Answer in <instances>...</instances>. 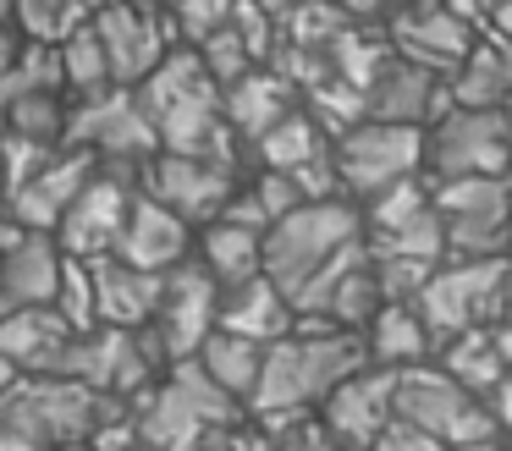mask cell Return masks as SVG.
Returning <instances> with one entry per match:
<instances>
[{
  "label": "cell",
  "mask_w": 512,
  "mask_h": 451,
  "mask_svg": "<svg viewBox=\"0 0 512 451\" xmlns=\"http://www.w3.org/2000/svg\"><path fill=\"white\" fill-rule=\"evenodd\" d=\"M364 336L353 330H320V336H303L287 330L281 341H270L265 358H259V385L248 396L254 407V424L270 435H287L292 424L314 418L309 407H320L347 374L364 369Z\"/></svg>",
  "instance_id": "obj_1"
},
{
  "label": "cell",
  "mask_w": 512,
  "mask_h": 451,
  "mask_svg": "<svg viewBox=\"0 0 512 451\" xmlns=\"http://www.w3.org/2000/svg\"><path fill=\"white\" fill-rule=\"evenodd\" d=\"M138 110H144L149 132H155L160 154H188V160H210L221 171H237L232 127L221 121V88L199 66L193 50H166V61L138 83Z\"/></svg>",
  "instance_id": "obj_2"
},
{
  "label": "cell",
  "mask_w": 512,
  "mask_h": 451,
  "mask_svg": "<svg viewBox=\"0 0 512 451\" xmlns=\"http://www.w3.org/2000/svg\"><path fill=\"white\" fill-rule=\"evenodd\" d=\"M353 242H364V215H358L353 198L298 204L292 215H281L276 226H265V237H259V270L292 297L320 264H331L336 253H347Z\"/></svg>",
  "instance_id": "obj_3"
},
{
  "label": "cell",
  "mask_w": 512,
  "mask_h": 451,
  "mask_svg": "<svg viewBox=\"0 0 512 451\" xmlns=\"http://www.w3.org/2000/svg\"><path fill=\"white\" fill-rule=\"evenodd\" d=\"M430 209L441 215L446 259H507L512 198L501 187V176H452V182H435Z\"/></svg>",
  "instance_id": "obj_4"
},
{
  "label": "cell",
  "mask_w": 512,
  "mask_h": 451,
  "mask_svg": "<svg viewBox=\"0 0 512 451\" xmlns=\"http://www.w3.org/2000/svg\"><path fill=\"white\" fill-rule=\"evenodd\" d=\"M512 264L507 259H441L430 270V281L413 292V314L424 319L430 341L441 347L457 330H474L496 319V297Z\"/></svg>",
  "instance_id": "obj_5"
},
{
  "label": "cell",
  "mask_w": 512,
  "mask_h": 451,
  "mask_svg": "<svg viewBox=\"0 0 512 451\" xmlns=\"http://www.w3.org/2000/svg\"><path fill=\"white\" fill-rule=\"evenodd\" d=\"M391 413H397L402 424H413L419 435H430L435 446H468V440L496 435L485 402L468 396L463 385H452L441 369H430V363H419V369H397Z\"/></svg>",
  "instance_id": "obj_6"
},
{
  "label": "cell",
  "mask_w": 512,
  "mask_h": 451,
  "mask_svg": "<svg viewBox=\"0 0 512 451\" xmlns=\"http://www.w3.org/2000/svg\"><path fill=\"white\" fill-rule=\"evenodd\" d=\"M61 143L94 154L100 165H116V171H138L149 154H160L155 132H149L144 110H138V99H133V88H100V94H83L78 105L67 110Z\"/></svg>",
  "instance_id": "obj_7"
},
{
  "label": "cell",
  "mask_w": 512,
  "mask_h": 451,
  "mask_svg": "<svg viewBox=\"0 0 512 451\" xmlns=\"http://www.w3.org/2000/svg\"><path fill=\"white\" fill-rule=\"evenodd\" d=\"M331 165L342 198H375L380 187L424 171V127H391V121H358L331 143Z\"/></svg>",
  "instance_id": "obj_8"
},
{
  "label": "cell",
  "mask_w": 512,
  "mask_h": 451,
  "mask_svg": "<svg viewBox=\"0 0 512 451\" xmlns=\"http://www.w3.org/2000/svg\"><path fill=\"white\" fill-rule=\"evenodd\" d=\"M138 171H116V165H100V171L89 176V182L78 187V198H72L67 209H61L56 220V248L67 253V259H111L116 237H122V220L127 209H133L138 198Z\"/></svg>",
  "instance_id": "obj_9"
},
{
  "label": "cell",
  "mask_w": 512,
  "mask_h": 451,
  "mask_svg": "<svg viewBox=\"0 0 512 451\" xmlns=\"http://www.w3.org/2000/svg\"><path fill=\"white\" fill-rule=\"evenodd\" d=\"M512 154V138L501 127L496 110H446L424 127V165L435 171V182L452 176H501Z\"/></svg>",
  "instance_id": "obj_10"
},
{
  "label": "cell",
  "mask_w": 512,
  "mask_h": 451,
  "mask_svg": "<svg viewBox=\"0 0 512 451\" xmlns=\"http://www.w3.org/2000/svg\"><path fill=\"white\" fill-rule=\"evenodd\" d=\"M215 303H221V286L199 270V259H182L177 270L160 275V303L144 330L166 352V363H182L204 347V336L215 330Z\"/></svg>",
  "instance_id": "obj_11"
},
{
  "label": "cell",
  "mask_w": 512,
  "mask_h": 451,
  "mask_svg": "<svg viewBox=\"0 0 512 451\" xmlns=\"http://www.w3.org/2000/svg\"><path fill=\"white\" fill-rule=\"evenodd\" d=\"M138 193L166 204L188 226H210L237 193V171H221L210 160H188V154H149L138 165Z\"/></svg>",
  "instance_id": "obj_12"
},
{
  "label": "cell",
  "mask_w": 512,
  "mask_h": 451,
  "mask_svg": "<svg viewBox=\"0 0 512 451\" xmlns=\"http://www.w3.org/2000/svg\"><path fill=\"white\" fill-rule=\"evenodd\" d=\"M94 39L105 50V66H111V88H138L171 50V28L155 17V11L133 6V0H111L89 17Z\"/></svg>",
  "instance_id": "obj_13"
},
{
  "label": "cell",
  "mask_w": 512,
  "mask_h": 451,
  "mask_svg": "<svg viewBox=\"0 0 512 451\" xmlns=\"http://www.w3.org/2000/svg\"><path fill=\"white\" fill-rule=\"evenodd\" d=\"M386 44L397 61L424 66V72H435L446 83L457 72V61L468 55V44H474V28L463 17H452L441 0H408V6L391 11Z\"/></svg>",
  "instance_id": "obj_14"
},
{
  "label": "cell",
  "mask_w": 512,
  "mask_h": 451,
  "mask_svg": "<svg viewBox=\"0 0 512 451\" xmlns=\"http://www.w3.org/2000/svg\"><path fill=\"white\" fill-rule=\"evenodd\" d=\"M100 171V160L83 149H67V154H50L45 171L28 176L17 193H6V209H0V220H12L17 231H39V237H50L61 220V209L78 198V187L89 182V176Z\"/></svg>",
  "instance_id": "obj_15"
},
{
  "label": "cell",
  "mask_w": 512,
  "mask_h": 451,
  "mask_svg": "<svg viewBox=\"0 0 512 451\" xmlns=\"http://www.w3.org/2000/svg\"><path fill=\"white\" fill-rule=\"evenodd\" d=\"M391 385H397V374H391V369L364 363V369L347 374V380L320 402V424L331 429L336 440H347L353 451H364L369 440L397 418V413H391Z\"/></svg>",
  "instance_id": "obj_16"
},
{
  "label": "cell",
  "mask_w": 512,
  "mask_h": 451,
  "mask_svg": "<svg viewBox=\"0 0 512 451\" xmlns=\"http://www.w3.org/2000/svg\"><path fill=\"white\" fill-rule=\"evenodd\" d=\"M364 110L369 121H391V127H430L435 116L452 110V99H446V83L435 72L391 55L375 72V83L364 88Z\"/></svg>",
  "instance_id": "obj_17"
},
{
  "label": "cell",
  "mask_w": 512,
  "mask_h": 451,
  "mask_svg": "<svg viewBox=\"0 0 512 451\" xmlns=\"http://www.w3.org/2000/svg\"><path fill=\"white\" fill-rule=\"evenodd\" d=\"M188 242H193L188 220H177L166 204L138 193L133 209H127V220H122V237H116L111 259L133 264V270H144V275H166L188 259Z\"/></svg>",
  "instance_id": "obj_18"
},
{
  "label": "cell",
  "mask_w": 512,
  "mask_h": 451,
  "mask_svg": "<svg viewBox=\"0 0 512 451\" xmlns=\"http://www.w3.org/2000/svg\"><path fill=\"white\" fill-rule=\"evenodd\" d=\"M61 264H67V253L56 248V237L23 231L17 242H6V248H0V314H6V308L56 303Z\"/></svg>",
  "instance_id": "obj_19"
},
{
  "label": "cell",
  "mask_w": 512,
  "mask_h": 451,
  "mask_svg": "<svg viewBox=\"0 0 512 451\" xmlns=\"http://www.w3.org/2000/svg\"><path fill=\"white\" fill-rule=\"evenodd\" d=\"M89 286H94V325L138 330L155 319L160 275H144L122 259H89Z\"/></svg>",
  "instance_id": "obj_20"
},
{
  "label": "cell",
  "mask_w": 512,
  "mask_h": 451,
  "mask_svg": "<svg viewBox=\"0 0 512 451\" xmlns=\"http://www.w3.org/2000/svg\"><path fill=\"white\" fill-rule=\"evenodd\" d=\"M215 330L226 336H243L254 347H270L292 330V303L270 275H254L243 286H226L221 303H215Z\"/></svg>",
  "instance_id": "obj_21"
},
{
  "label": "cell",
  "mask_w": 512,
  "mask_h": 451,
  "mask_svg": "<svg viewBox=\"0 0 512 451\" xmlns=\"http://www.w3.org/2000/svg\"><path fill=\"white\" fill-rule=\"evenodd\" d=\"M78 330L56 314V308H6L0 314V352L12 358L17 374H56L61 352Z\"/></svg>",
  "instance_id": "obj_22"
},
{
  "label": "cell",
  "mask_w": 512,
  "mask_h": 451,
  "mask_svg": "<svg viewBox=\"0 0 512 451\" xmlns=\"http://www.w3.org/2000/svg\"><path fill=\"white\" fill-rule=\"evenodd\" d=\"M512 94V44L485 33L468 44V55L457 61V72L446 77V99L457 110H501V99Z\"/></svg>",
  "instance_id": "obj_23"
},
{
  "label": "cell",
  "mask_w": 512,
  "mask_h": 451,
  "mask_svg": "<svg viewBox=\"0 0 512 451\" xmlns=\"http://www.w3.org/2000/svg\"><path fill=\"white\" fill-rule=\"evenodd\" d=\"M364 358L375 363V369H419V363H430L435 341L430 330H424V319L413 314V303H380L375 319H369L364 330Z\"/></svg>",
  "instance_id": "obj_24"
},
{
  "label": "cell",
  "mask_w": 512,
  "mask_h": 451,
  "mask_svg": "<svg viewBox=\"0 0 512 451\" xmlns=\"http://www.w3.org/2000/svg\"><path fill=\"white\" fill-rule=\"evenodd\" d=\"M292 88L281 83L276 72H265V66H254V72H243L232 88H221V121L232 127V138H265L270 127H276L281 116L292 110Z\"/></svg>",
  "instance_id": "obj_25"
},
{
  "label": "cell",
  "mask_w": 512,
  "mask_h": 451,
  "mask_svg": "<svg viewBox=\"0 0 512 451\" xmlns=\"http://www.w3.org/2000/svg\"><path fill=\"white\" fill-rule=\"evenodd\" d=\"M259 358H265V347H254V341H243V336H226V330H210L204 347L193 352L204 380L221 396H232L237 407H248V396H254V385H259Z\"/></svg>",
  "instance_id": "obj_26"
},
{
  "label": "cell",
  "mask_w": 512,
  "mask_h": 451,
  "mask_svg": "<svg viewBox=\"0 0 512 451\" xmlns=\"http://www.w3.org/2000/svg\"><path fill=\"white\" fill-rule=\"evenodd\" d=\"M199 270L210 275L215 286H243L254 281L259 270V231H243V226H226V220H210L199 237Z\"/></svg>",
  "instance_id": "obj_27"
},
{
  "label": "cell",
  "mask_w": 512,
  "mask_h": 451,
  "mask_svg": "<svg viewBox=\"0 0 512 451\" xmlns=\"http://www.w3.org/2000/svg\"><path fill=\"white\" fill-rule=\"evenodd\" d=\"M435 369H441L452 385H463L468 396H485L490 385L501 380L496 347H490V325H474V330L446 336L441 347H435Z\"/></svg>",
  "instance_id": "obj_28"
},
{
  "label": "cell",
  "mask_w": 512,
  "mask_h": 451,
  "mask_svg": "<svg viewBox=\"0 0 512 451\" xmlns=\"http://www.w3.org/2000/svg\"><path fill=\"white\" fill-rule=\"evenodd\" d=\"M254 149H259V165L265 171H281V176H292L298 165H309L314 154H325L331 143L320 138V127H314L309 116H303L298 105L287 110V116L276 121V127L265 132V138H254Z\"/></svg>",
  "instance_id": "obj_29"
},
{
  "label": "cell",
  "mask_w": 512,
  "mask_h": 451,
  "mask_svg": "<svg viewBox=\"0 0 512 451\" xmlns=\"http://www.w3.org/2000/svg\"><path fill=\"white\" fill-rule=\"evenodd\" d=\"M303 116H309L314 127H320V138H325V143H336L342 132H353L358 121H369V110H364V88H353V83H342V77L325 72L320 83L303 88Z\"/></svg>",
  "instance_id": "obj_30"
},
{
  "label": "cell",
  "mask_w": 512,
  "mask_h": 451,
  "mask_svg": "<svg viewBox=\"0 0 512 451\" xmlns=\"http://www.w3.org/2000/svg\"><path fill=\"white\" fill-rule=\"evenodd\" d=\"M364 248H369V253H386V259H402V264H419V270H435V264L446 259L441 215H435V209H419V215L402 220L397 231H386V237H369Z\"/></svg>",
  "instance_id": "obj_31"
},
{
  "label": "cell",
  "mask_w": 512,
  "mask_h": 451,
  "mask_svg": "<svg viewBox=\"0 0 512 451\" xmlns=\"http://www.w3.org/2000/svg\"><path fill=\"white\" fill-rule=\"evenodd\" d=\"M56 61H61V88H78V94H100L111 88V66H105V50L94 39V28H72L67 39L56 44Z\"/></svg>",
  "instance_id": "obj_32"
},
{
  "label": "cell",
  "mask_w": 512,
  "mask_h": 451,
  "mask_svg": "<svg viewBox=\"0 0 512 451\" xmlns=\"http://www.w3.org/2000/svg\"><path fill=\"white\" fill-rule=\"evenodd\" d=\"M419 209H430V182L424 176H402V182L380 187L375 198H364V231H375V237H386V231H397L402 220H413Z\"/></svg>",
  "instance_id": "obj_33"
},
{
  "label": "cell",
  "mask_w": 512,
  "mask_h": 451,
  "mask_svg": "<svg viewBox=\"0 0 512 451\" xmlns=\"http://www.w3.org/2000/svg\"><path fill=\"white\" fill-rule=\"evenodd\" d=\"M61 127H67V105H61V94H23L17 105H6V116H0V132L50 143V149L61 143Z\"/></svg>",
  "instance_id": "obj_34"
},
{
  "label": "cell",
  "mask_w": 512,
  "mask_h": 451,
  "mask_svg": "<svg viewBox=\"0 0 512 451\" xmlns=\"http://www.w3.org/2000/svg\"><path fill=\"white\" fill-rule=\"evenodd\" d=\"M12 17L23 22L28 44H50V50H56L72 28L89 22V11H83L78 0H12Z\"/></svg>",
  "instance_id": "obj_35"
},
{
  "label": "cell",
  "mask_w": 512,
  "mask_h": 451,
  "mask_svg": "<svg viewBox=\"0 0 512 451\" xmlns=\"http://www.w3.org/2000/svg\"><path fill=\"white\" fill-rule=\"evenodd\" d=\"M56 308L72 330H94V286H89V264L67 259L61 264V286H56Z\"/></svg>",
  "instance_id": "obj_36"
},
{
  "label": "cell",
  "mask_w": 512,
  "mask_h": 451,
  "mask_svg": "<svg viewBox=\"0 0 512 451\" xmlns=\"http://www.w3.org/2000/svg\"><path fill=\"white\" fill-rule=\"evenodd\" d=\"M226 22H232V33L243 39V50L254 55V66H265V55L276 50V17H270V11H259L254 0H237Z\"/></svg>",
  "instance_id": "obj_37"
},
{
  "label": "cell",
  "mask_w": 512,
  "mask_h": 451,
  "mask_svg": "<svg viewBox=\"0 0 512 451\" xmlns=\"http://www.w3.org/2000/svg\"><path fill=\"white\" fill-rule=\"evenodd\" d=\"M237 0H171V17H177V33L199 44L204 33H215L226 17H232Z\"/></svg>",
  "instance_id": "obj_38"
},
{
  "label": "cell",
  "mask_w": 512,
  "mask_h": 451,
  "mask_svg": "<svg viewBox=\"0 0 512 451\" xmlns=\"http://www.w3.org/2000/svg\"><path fill=\"white\" fill-rule=\"evenodd\" d=\"M248 193H254V204H259V215H265V226H276L281 215H292V209L303 204L298 187H292V176H281V171H259L254 182H248Z\"/></svg>",
  "instance_id": "obj_39"
},
{
  "label": "cell",
  "mask_w": 512,
  "mask_h": 451,
  "mask_svg": "<svg viewBox=\"0 0 512 451\" xmlns=\"http://www.w3.org/2000/svg\"><path fill=\"white\" fill-rule=\"evenodd\" d=\"M364 451H441V446H435L430 435H419L413 424H402V418H391V424L380 429V435L369 440Z\"/></svg>",
  "instance_id": "obj_40"
},
{
  "label": "cell",
  "mask_w": 512,
  "mask_h": 451,
  "mask_svg": "<svg viewBox=\"0 0 512 451\" xmlns=\"http://www.w3.org/2000/svg\"><path fill=\"white\" fill-rule=\"evenodd\" d=\"M287 440H292L298 451H353L347 440H336L331 429L320 424V418H303V424H292V429H287Z\"/></svg>",
  "instance_id": "obj_41"
},
{
  "label": "cell",
  "mask_w": 512,
  "mask_h": 451,
  "mask_svg": "<svg viewBox=\"0 0 512 451\" xmlns=\"http://www.w3.org/2000/svg\"><path fill=\"white\" fill-rule=\"evenodd\" d=\"M221 446L226 451H276L281 435H270V429H259V424H232L221 435Z\"/></svg>",
  "instance_id": "obj_42"
},
{
  "label": "cell",
  "mask_w": 512,
  "mask_h": 451,
  "mask_svg": "<svg viewBox=\"0 0 512 451\" xmlns=\"http://www.w3.org/2000/svg\"><path fill=\"white\" fill-rule=\"evenodd\" d=\"M336 11H342L347 22H369V17H380V11L391 6V0H331Z\"/></svg>",
  "instance_id": "obj_43"
},
{
  "label": "cell",
  "mask_w": 512,
  "mask_h": 451,
  "mask_svg": "<svg viewBox=\"0 0 512 451\" xmlns=\"http://www.w3.org/2000/svg\"><path fill=\"white\" fill-rule=\"evenodd\" d=\"M490 347H496L501 374H512V325H490Z\"/></svg>",
  "instance_id": "obj_44"
},
{
  "label": "cell",
  "mask_w": 512,
  "mask_h": 451,
  "mask_svg": "<svg viewBox=\"0 0 512 451\" xmlns=\"http://www.w3.org/2000/svg\"><path fill=\"white\" fill-rule=\"evenodd\" d=\"M446 11H452V17H463L468 28H479V22H485V0H441Z\"/></svg>",
  "instance_id": "obj_45"
},
{
  "label": "cell",
  "mask_w": 512,
  "mask_h": 451,
  "mask_svg": "<svg viewBox=\"0 0 512 451\" xmlns=\"http://www.w3.org/2000/svg\"><path fill=\"white\" fill-rule=\"evenodd\" d=\"M490 325H512V270H507V281H501V297H496V319Z\"/></svg>",
  "instance_id": "obj_46"
},
{
  "label": "cell",
  "mask_w": 512,
  "mask_h": 451,
  "mask_svg": "<svg viewBox=\"0 0 512 451\" xmlns=\"http://www.w3.org/2000/svg\"><path fill=\"white\" fill-rule=\"evenodd\" d=\"M254 6H259V11H270V17L281 22V17H287V11H292V6H298V0H254Z\"/></svg>",
  "instance_id": "obj_47"
},
{
  "label": "cell",
  "mask_w": 512,
  "mask_h": 451,
  "mask_svg": "<svg viewBox=\"0 0 512 451\" xmlns=\"http://www.w3.org/2000/svg\"><path fill=\"white\" fill-rule=\"evenodd\" d=\"M441 451H501V435H490V440H468V446H441Z\"/></svg>",
  "instance_id": "obj_48"
},
{
  "label": "cell",
  "mask_w": 512,
  "mask_h": 451,
  "mask_svg": "<svg viewBox=\"0 0 512 451\" xmlns=\"http://www.w3.org/2000/svg\"><path fill=\"white\" fill-rule=\"evenodd\" d=\"M17 380V369H12V358H6V352H0V391H6V385Z\"/></svg>",
  "instance_id": "obj_49"
},
{
  "label": "cell",
  "mask_w": 512,
  "mask_h": 451,
  "mask_svg": "<svg viewBox=\"0 0 512 451\" xmlns=\"http://www.w3.org/2000/svg\"><path fill=\"white\" fill-rule=\"evenodd\" d=\"M496 116H501V127H507V138H512V94L501 99V110H496Z\"/></svg>",
  "instance_id": "obj_50"
},
{
  "label": "cell",
  "mask_w": 512,
  "mask_h": 451,
  "mask_svg": "<svg viewBox=\"0 0 512 451\" xmlns=\"http://www.w3.org/2000/svg\"><path fill=\"white\" fill-rule=\"evenodd\" d=\"M12 61V39H6V28H0V66Z\"/></svg>",
  "instance_id": "obj_51"
},
{
  "label": "cell",
  "mask_w": 512,
  "mask_h": 451,
  "mask_svg": "<svg viewBox=\"0 0 512 451\" xmlns=\"http://www.w3.org/2000/svg\"><path fill=\"white\" fill-rule=\"evenodd\" d=\"M501 187H507V198H512V154H507V165H501Z\"/></svg>",
  "instance_id": "obj_52"
},
{
  "label": "cell",
  "mask_w": 512,
  "mask_h": 451,
  "mask_svg": "<svg viewBox=\"0 0 512 451\" xmlns=\"http://www.w3.org/2000/svg\"><path fill=\"white\" fill-rule=\"evenodd\" d=\"M78 6H83V11H89V17H94V11H100V6H111V0H78Z\"/></svg>",
  "instance_id": "obj_53"
},
{
  "label": "cell",
  "mask_w": 512,
  "mask_h": 451,
  "mask_svg": "<svg viewBox=\"0 0 512 451\" xmlns=\"http://www.w3.org/2000/svg\"><path fill=\"white\" fill-rule=\"evenodd\" d=\"M56 451H94L89 440H72V446H56Z\"/></svg>",
  "instance_id": "obj_54"
},
{
  "label": "cell",
  "mask_w": 512,
  "mask_h": 451,
  "mask_svg": "<svg viewBox=\"0 0 512 451\" xmlns=\"http://www.w3.org/2000/svg\"><path fill=\"white\" fill-rule=\"evenodd\" d=\"M276 451H298V446H292V440H287V435H281V446H276Z\"/></svg>",
  "instance_id": "obj_55"
},
{
  "label": "cell",
  "mask_w": 512,
  "mask_h": 451,
  "mask_svg": "<svg viewBox=\"0 0 512 451\" xmlns=\"http://www.w3.org/2000/svg\"><path fill=\"white\" fill-rule=\"evenodd\" d=\"M0 209H6V176H0Z\"/></svg>",
  "instance_id": "obj_56"
},
{
  "label": "cell",
  "mask_w": 512,
  "mask_h": 451,
  "mask_svg": "<svg viewBox=\"0 0 512 451\" xmlns=\"http://www.w3.org/2000/svg\"><path fill=\"white\" fill-rule=\"evenodd\" d=\"M490 6H501V0H485V17H490Z\"/></svg>",
  "instance_id": "obj_57"
},
{
  "label": "cell",
  "mask_w": 512,
  "mask_h": 451,
  "mask_svg": "<svg viewBox=\"0 0 512 451\" xmlns=\"http://www.w3.org/2000/svg\"><path fill=\"white\" fill-rule=\"evenodd\" d=\"M501 451H512V446H501Z\"/></svg>",
  "instance_id": "obj_58"
},
{
  "label": "cell",
  "mask_w": 512,
  "mask_h": 451,
  "mask_svg": "<svg viewBox=\"0 0 512 451\" xmlns=\"http://www.w3.org/2000/svg\"><path fill=\"white\" fill-rule=\"evenodd\" d=\"M133 6H138V0H133Z\"/></svg>",
  "instance_id": "obj_59"
}]
</instances>
